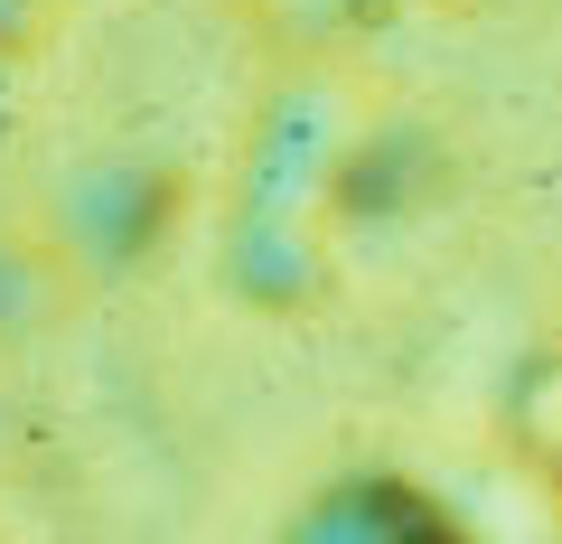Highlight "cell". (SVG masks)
Listing matches in <instances>:
<instances>
[{
  "label": "cell",
  "mask_w": 562,
  "mask_h": 544,
  "mask_svg": "<svg viewBox=\"0 0 562 544\" xmlns=\"http://www.w3.org/2000/svg\"><path fill=\"white\" fill-rule=\"evenodd\" d=\"M291 544H469V535L450 525V507L422 498L413 479L357 469V479H328L319 498L291 517Z\"/></svg>",
  "instance_id": "obj_1"
},
{
  "label": "cell",
  "mask_w": 562,
  "mask_h": 544,
  "mask_svg": "<svg viewBox=\"0 0 562 544\" xmlns=\"http://www.w3.org/2000/svg\"><path fill=\"white\" fill-rule=\"evenodd\" d=\"M506 432H516V451L562 488V347H543V357H525V366H516Z\"/></svg>",
  "instance_id": "obj_2"
}]
</instances>
